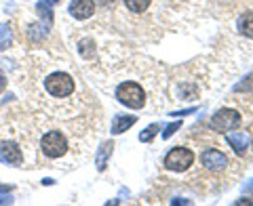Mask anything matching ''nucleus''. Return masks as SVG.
Segmentation results:
<instances>
[{"mask_svg": "<svg viewBox=\"0 0 253 206\" xmlns=\"http://www.w3.org/2000/svg\"><path fill=\"white\" fill-rule=\"evenodd\" d=\"M44 89L49 91L53 97H68L74 93V78L66 72H55L51 76H46Z\"/></svg>", "mask_w": 253, "mask_h": 206, "instance_id": "obj_2", "label": "nucleus"}, {"mask_svg": "<svg viewBox=\"0 0 253 206\" xmlns=\"http://www.w3.org/2000/svg\"><path fill=\"white\" fill-rule=\"evenodd\" d=\"M209 126L213 131H219V133L234 131L236 126H241V114L236 112V109H219V112L211 118Z\"/></svg>", "mask_w": 253, "mask_h": 206, "instance_id": "obj_5", "label": "nucleus"}, {"mask_svg": "<svg viewBox=\"0 0 253 206\" xmlns=\"http://www.w3.org/2000/svg\"><path fill=\"white\" fill-rule=\"evenodd\" d=\"M137 122L135 116H114V122H112V133L114 135H121L126 129H131L133 124Z\"/></svg>", "mask_w": 253, "mask_h": 206, "instance_id": "obj_11", "label": "nucleus"}, {"mask_svg": "<svg viewBox=\"0 0 253 206\" xmlns=\"http://www.w3.org/2000/svg\"><path fill=\"white\" fill-rule=\"evenodd\" d=\"M239 30L247 38H253V13H245L239 19Z\"/></svg>", "mask_w": 253, "mask_h": 206, "instance_id": "obj_13", "label": "nucleus"}, {"mask_svg": "<svg viewBox=\"0 0 253 206\" xmlns=\"http://www.w3.org/2000/svg\"><path fill=\"white\" fill-rule=\"evenodd\" d=\"M11 40H13V36H11V28H9V23H0V51L9 49Z\"/></svg>", "mask_w": 253, "mask_h": 206, "instance_id": "obj_15", "label": "nucleus"}, {"mask_svg": "<svg viewBox=\"0 0 253 206\" xmlns=\"http://www.w3.org/2000/svg\"><path fill=\"white\" fill-rule=\"evenodd\" d=\"M201 160L205 169H209V171H221L228 166V158L221 152H217V149H205Z\"/></svg>", "mask_w": 253, "mask_h": 206, "instance_id": "obj_7", "label": "nucleus"}, {"mask_svg": "<svg viewBox=\"0 0 253 206\" xmlns=\"http://www.w3.org/2000/svg\"><path fill=\"white\" fill-rule=\"evenodd\" d=\"M112 149H114L112 141H106V143L99 145L97 156H95V166H97V171H106L108 160H110V156H112Z\"/></svg>", "mask_w": 253, "mask_h": 206, "instance_id": "obj_10", "label": "nucleus"}, {"mask_svg": "<svg viewBox=\"0 0 253 206\" xmlns=\"http://www.w3.org/2000/svg\"><path fill=\"white\" fill-rule=\"evenodd\" d=\"M179 126H181V122L179 120H175V122H171L167 129H165V133H163V139H171L173 135H175L177 131H179Z\"/></svg>", "mask_w": 253, "mask_h": 206, "instance_id": "obj_18", "label": "nucleus"}, {"mask_svg": "<svg viewBox=\"0 0 253 206\" xmlns=\"http://www.w3.org/2000/svg\"><path fill=\"white\" fill-rule=\"evenodd\" d=\"M95 11V4L93 0H72L70 2V15H72L74 19H89Z\"/></svg>", "mask_w": 253, "mask_h": 206, "instance_id": "obj_8", "label": "nucleus"}, {"mask_svg": "<svg viewBox=\"0 0 253 206\" xmlns=\"http://www.w3.org/2000/svg\"><path fill=\"white\" fill-rule=\"evenodd\" d=\"M226 139L228 143H230V147L234 149L236 156H245V152H247V145H249V139L245 133H226Z\"/></svg>", "mask_w": 253, "mask_h": 206, "instance_id": "obj_9", "label": "nucleus"}, {"mask_svg": "<svg viewBox=\"0 0 253 206\" xmlns=\"http://www.w3.org/2000/svg\"><path fill=\"white\" fill-rule=\"evenodd\" d=\"M4 86H6V78L2 72H0V91H4Z\"/></svg>", "mask_w": 253, "mask_h": 206, "instance_id": "obj_21", "label": "nucleus"}, {"mask_svg": "<svg viewBox=\"0 0 253 206\" xmlns=\"http://www.w3.org/2000/svg\"><path fill=\"white\" fill-rule=\"evenodd\" d=\"M46 30H49V26H42V23H32V26H28L30 40H34V42L44 40V38H46Z\"/></svg>", "mask_w": 253, "mask_h": 206, "instance_id": "obj_12", "label": "nucleus"}, {"mask_svg": "<svg viewBox=\"0 0 253 206\" xmlns=\"http://www.w3.org/2000/svg\"><path fill=\"white\" fill-rule=\"evenodd\" d=\"M194 162V152L188 147H173L171 152L165 156V166L169 171H177V172H184L188 171Z\"/></svg>", "mask_w": 253, "mask_h": 206, "instance_id": "obj_3", "label": "nucleus"}, {"mask_svg": "<svg viewBox=\"0 0 253 206\" xmlns=\"http://www.w3.org/2000/svg\"><path fill=\"white\" fill-rule=\"evenodd\" d=\"M97 2H99L101 6H110V4H114V0H97Z\"/></svg>", "mask_w": 253, "mask_h": 206, "instance_id": "obj_23", "label": "nucleus"}, {"mask_svg": "<svg viewBox=\"0 0 253 206\" xmlns=\"http://www.w3.org/2000/svg\"><path fill=\"white\" fill-rule=\"evenodd\" d=\"M196 107H190V109H181V112H173L171 116H186V114H194Z\"/></svg>", "mask_w": 253, "mask_h": 206, "instance_id": "obj_20", "label": "nucleus"}, {"mask_svg": "<svg viewBox=\"0 0 253 206\" xmlns=\"http://www.w3.org/2000/svg\"><path fill=\"white\" fill-rule=\"evenodd\" d=\"M245 192H247V194H253V179L249 181L247 185H245Z\"/></svg>", "mask_w": 253, "mask_h": 206, "instance_id": "obj_22", "label": "nucleus"}, {"mask_svg": "<svg viewBox=\"0 0 253 206\" xmlns=\"http://www.w3.org/2000/svg\"><path fill=\"white\" fill-rule=\"evenodd\" d=\"M6 192V187L0 185V204H13V196L11 194H2Z\"/></svg>", "mask_w": 253, "mask_h": 206, "instance_id": "obj_19", "label": "nucleus"}, {"mask_svg": "<svg viewBox=\"0 0 253 206\" xmlns=\"http://www.w3.org/2000/svg\"><path fill=\"white\" fill-rule=\"evenodd\" d=\"M57 2H59V0H53V4H57Z\"/></svg>", "mask_w": 253, "mask_h": 206, "instance_id": "obj_24", "label": "nucleus"}, {"mask_svg": "<svg viewBox=\"0 0 253 206\" xmlns=\"http://www.w3.org/2000/svg\"><path fill=\"white\" fill-rule=\"evenodd\" d=\"M53 0H41V2H38V13H41V17H44V21L46 23H51L53 21Z\"/></svg>", "mask_w": 253, "mask_h": 206, "instance_id": "obj_14", "label": "nucleus"}, {"mask_svg": "<svg viewBox=\"0 0 253 206\" xmlns=\"http://www.w3.org/2000/svg\"><path fill=\"white\" fill-rule=\"evenodd\" d=\"M251 143H253V141H251Z\"/></svg>", "mask_w": 253, "mask_h": 206, "instance_id": "obj_25", "label": "nucleus"}, {"mask_svg": "<svg viewBox=\"0 0 253 206\" xmlns=\"http://www.w3.org/2000/svg\"><path fill=\"white\" fill-rule=\"evenodd\" d=\"M158 131H161V124H150L148 129H144L141 131V135H139V141L141 143H150L156 135H158Z\"/></svg>", "mask_w": 253, "mask_h": 206, "instance_id": "obj_17", "label": "nucleus"}, {"mask_svg": "<svg viewBox=\"0 0 253 206\" xmlns=\"http://www.w3.org/2000/svg\"><path fill=\"white\" fill-rule=\"evenodd\" d=\"M0 162L9 166H19L23 162V154L15 141H2L0 143Z\"/></svg>", "mask_w": 253, "mask_h": 206, "instance_id": "obj_6", "label": "nucleus"}, {"mask_svg": "<svg viewBox=\"0 0 253 206\" xmlns=\"http://www.w3.org/2000/svg\"><path fill=\"white\" fill-rule=\"evenodd\" d=\"M116 99L131 109H141L146 105V93L137 82H123L116 89Z\"/></svg>", "mask_w": 253, "mask_h": 206, "instance_id": "obj_1", "label": "nucleus"}, {"mask_svg": "<svg viewBox=\"0 0 253 206\" xmlns=\"http://www.w3.org/2000/svg\"><path fill=\"white\" fill-rule=\"evenodd\" d=\"M150 2H152V0H125L126 9L133 11V13H144L150 6Z\"/></svg>", "mask_w": 253, "mask_h": 206, "instance_id": "obj_16", "label": "nucleus"}, {"mask_svg": "<svg viewBox=\"0 0 253 206\" xmlns=\"http://www.w3.org/2000/svg\"><path fill=\"white\" fill-rule=\"evenodd\" d=\"M41 147H42V154L46 158H59L66 154V149H68V139L63 137V135L59 131H51V133H46L42 141H41Z\"/></svg>", "mask_w": 253, "mask_h": 206, "instance_id": "obj_4", "label": "nucleus"}]
</instances>
